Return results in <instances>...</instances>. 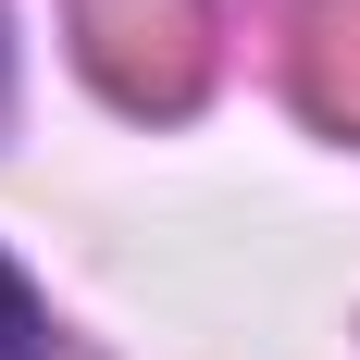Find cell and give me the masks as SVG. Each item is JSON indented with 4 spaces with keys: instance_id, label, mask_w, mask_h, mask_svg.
<instances>
[{
    "instance_id": "obj_3",
    "label": "cell",
    "mask_w": 360,
    "mask_h": 360,
    "mask_svg": "<svg viewBox=\"0 0 360 360\" xmlns=\"http://www.w3.org/2000/svg\"><path fill=\"white\" fill-rule=\"evenodd\" d=\"M0 360H50V323H37V286L0 261Z\"/></svg>"
},
{
    "instance_id": "obj_2",
    "label": "cell",
    "mask_w": 360,
    "mask_h": 360,
    "mask_svg": "<svg viewBox=\"0 0 360 360\" xmlns=\"http://www.w3.org/2000/svg\"><path fill=\"white\" fill-rule=\"evenodd\" d=\"M298 100L311 124L360 137V0H298Z\"/></svg>"
},
{
    "instance_id": "obj_4",
    "label": "cell",
    "mask_w": 360,
    "mask_h": 360,
    "mask_svg": "<svg viewBox=\"0 0 360 360\" xmlns=\"http://www.w3.org/2000/svg\"><path fill=\"white\" fill-rule=\"evenodd\" d=\"M0 87H13V50H0Z\"/></svg>"
},
{
    "instance_id": "obj_1",
    "label": "cell",
    "mask_w": 360,
    "mask_h": 360,
    "mask_svg": "<svg viewBox=\"0 0 360 360\" xmlns=\"http://www.w3.org/2000/svg\"><path fill=\"white\" fill-rule=\"evenodd\" d=\"M75 37L124 112H186L212 75V0H75Z\"/></svg>"
}]
</instances>
